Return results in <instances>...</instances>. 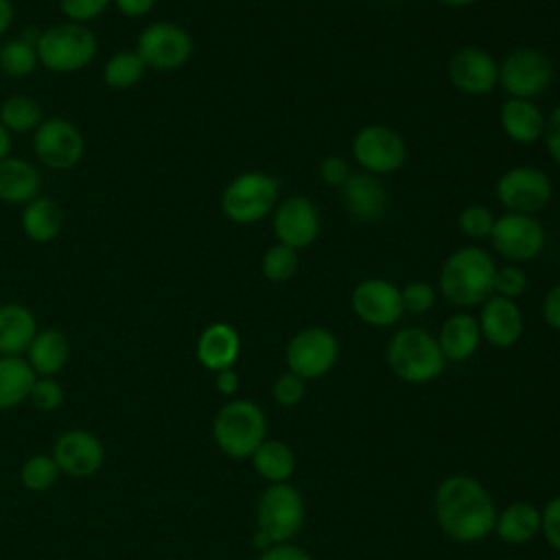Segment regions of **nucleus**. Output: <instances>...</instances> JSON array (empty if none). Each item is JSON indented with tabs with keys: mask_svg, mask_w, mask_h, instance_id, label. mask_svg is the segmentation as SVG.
Listing matches in <instances>:
<instances>
[{
	"mask_svg": "<svg viewBox=\"0 0 560 560\" xmlns=\"http://www.w3.org/2000/svg\"><path fill=\"white\" fill-rule=\"evenodd\" d=\"M252 464L265 481L284 483L295 470V455L287 442L265 438L260 446L252 453Z\"/></svg>",
	"mask_w": 560,
	"mask_h": 560,
	"instance_id": "30",
	"label": "nucleus"
},
{
	"mask_svg": "<svg viewBox=\"0 0 560 560\" xmlns=\"http://www.w3.org/2000/svg\"><path fill=\"white\" fill-rule=\"evenodd\" d=\"M497 217L492 214L490 208L481 206V203H470L466 206L459 214H457V228L464 236H468L470 241H483L490 238V232L494 228Z\"/></svg>",
	"mask_w": 560,
	"mask_h": 560,
	"instance_id": "36",
	"label": "nucleus"
},
{
	"mask_svg": "<svg viewBox=\"0 0 560 560\" xmlns=\"http://www.w3.org/2000/svg\"><path fill=\"white\" fill-rule=\"evenodd\" d=\"M133 50L144 61L147 70L171 72L184 68L190 61L195 44L182 24L160 20L142 28Z\"/></svg>",
	"mask_w": 560,
	"mask_h": 560,
	"instance_id": "7",
	"label": "nucleus"
},
{
	"mask_svg": "<svg viewBox=\"0 0 560 560\" xmlns=\"http://www.w3.org/2000/svg\"><path fill=\"white\" fill-rule=\"evenodd\" d=\"M481 337L494 348H510L523 335V313L516 306V300L501 295H490L479 311Z\"/></svg>",
	"mask_w": 560,
	"mask_h": 560,
	"instance_id": "20",
	"label": "nucleus"
},
{
	"mask_svg": "<svg viewBox=\"0 0 560 560\" xmlns=\"http://www.w3.org/2000/svg\"><path fill=\"white\" fill-rule=\"evenodd\" d=\"M352 2H354V0H352Z\"/></svg>",
	"mask_w": 560,
	"mask_h": 560,
	"instance_id": "52",
	"label": "nucleus"
},
{
	"mask_svg": "<svg viewBox=\"0 0 560 560\" xmlns=\"http://www.w3.org/2000/svg\"><path fill=\"white\" fill-rule=\"evenodd\" d=\"M438 343L446 361L462 363L468 361L479 343H481V328L475 315L470 313H453L446 317L438 332Z\"/></svg>",
	"mask_w": 560,
	"mask_h": 560,
	"instance_id": "24",
	"label": "nucleus"
},
{
	"mask_svg": "<svg viewBox=\"0 0 560 560\" xmlns=\"http://www.w3.org/2000/svg\"><path fill=\"white\" fill-rule=\"evenodd\" d=\"M527 289V276L518 265H505V267H497L494 273V295L508 298V300H516L525 293Z\"/></svg>",
	"mask_w": 560,
	"mask_h": 560,
	"instance_id": "39",
	"label": "nucleus"
},
{
	"mask_svg": "<svg viewBox=\"0 0 560 560\" xmlns=\"http://www.w3.org/2000/svg\"><path fill=\"white\" fill-rule=\"evenodd\" d=\"M258 560H313L304 549L291 545V542H278L269 549L260 551Z\"/></svg>",
	"mask_w": 560,
	"mask_h": 560,
	"instance_id": "45",
	"label": "nucleus"
},
{
	"mask_svg": "<svg viewBox=\"0 0 560 560\" xmlns=\"http://www.w3.org/2000/svg\"><path fill=\"white\" fill-rule=\"evenodd\" d=\"M319 179L330 188H341L352 175L350 164L341 155H328L319 162Z\"/></svg>",
	"mask_w": 560,
	"mask_h": 560,
	"instance_id": "42",
	"label": "nucleus"
},
{
	"mask_svg": "<svg viewBox=\"0 0 560 560\" xmlns=\"http://www.w3.org/2000/svg\"><path fill=\"white\" fill-rule=\"evenodd\" d=\"M212 438L219 451L228 457L247 459L267 438L265 411L247 398H234L217 411L212 420Z\"/></svg>",
	"mask_w": 560,
	"mask_h": 560,
	"instance_id": "5",
	"label": "nucleus"
},
{
	"mask_svg": "<svg viewBox=\"0 0 560 560\" xmlns=\"http://www.w3.org/2000/svg\"><path fill=\"white\" fill-rule=\"evenodd\" d=\"M385 359L389 370L405 383L420 385L438 378L446 365L438 339L420 328L407 326L392 335Z\"/></svg>",
	"mask_w": 560,
	"mask_h": 560,
	"instance_id": "3",
	"label": "nucleus"
},
{
	"mask_svg": "<svg viewBox=\"0 0 560 560\" xmlns=\"http://www.w3.org/2000/svg\"><path fill=\"white\" fill-rule=\"evenodd\" d=\"M350 151L361 171L370 175L396 173L407 160V144L402 136L389 125L372 122L357 129L350 142Z\"/></svg>",
	"mask_w": 560,
	"mask_h": 560,
	"instance_id": "10",
	"label": "nucleus"
},
{
	"mask_svg": "<svg viewBox=\"0 0 560 560\" xmlns=\"http://www.w3.org/2000/svg\"><path fill=\"white\" fill-rule=\"evenodd\" d=\"M61 13L70 22L88 24L105 13V9L112 4V0H57Z\"/></svg>",
	"mask_w": 560,
	"mask_h": 560,
	"instance_id": "41",
	"label": "nucleus"
},
{
	"mask_svg": "<svg viewBox=\"0 0 560 560\" xmlns=\"http://www.w3.org/2000/svg\"><path fill=\"white\" fill-rule=\"evenodd\" d=\"M13 18H15V9L11 0H0V37L11 28Z\"/></svg>",
	"mask_w": 560,
	"mask_h": 560,
	"instance_id": "49",
	"label": "nucleus"
},
{
	"mask_svg": "<svg viewBox=\"0 0 560 560\" xmlns=\"http://www.w3.org/2000/svg\"><path fill=\"white\" fill-rule=\"evenodd\" d=\"M551 59L534 46L514 48L499 61V85L512 98L534 101L551 85Z\"/></svg>",
	"mask_w": 560,
	"mask_h": 560,
	"instance_id": "9",
	"label": "nucleus"
},
{
	"mask_svg": "<svg viewBox=\"0 0 560 560\" xmlns=\"http://www.w3.org/2000/svg\"><path fill=\"white\" fill-rule=\"evenodd\" d=\"M494 532L508 545H525L540 532V512L527 501L510 503L497 514Z\"/></svg>",
	"mask_w": 560,
	"mask_h": 560,
	"instance_id": "28",
	"label": "nucleus"
},
{
	"mask_svg": "<svg viewBox=\"0 0 560 560\" xmlns=\"http://www.w3.org/2000/svg\"><path fill=\"white\" fill-rule=\"evenodd\" d=\"M540 532L545 540L560 551V497H553L547 501V505L540 512Z\"/></svg>",
	"mask_w": 560,
	"mask_h": 560,
	"instance_id": "43",
	"label": "nucleus"
},
{
	"mask_svg": "<svg viewBox=\"0 0 560 560\" xmlns=\"http://www.w3.org/2000/svg\"><path fill=\"white\" fill-rule=\"evenodd\" d=\"M545 114L529 98H512L508 96L499 112V125L503 133L516 144H532L542 138L545 131Z\"/></svg>",
	"mask_w": 560,
	"mask_h": 560,
	"instance_id": "23",
	"label": "nucleus"
},
{
	"mask_svg": "<svg viewBox=\"0 0 560 560\" xmlns=\"http://www.w3.org/2000/svg\"><path fill=\"white\" fill-rule=\"evenodd\" d=\"M195 354L197 361L210 372L234 368L241 354V337L232 324L212 322L197 337Z\"/></svg>",
	"mask_w": 560,
	"mask_h": 560,
	"instance_id": "21",
	"label": "nucleus"
},
{
	"mask_svg": "<svg viewBox=\"0 0 560 560\" xmlns=\"http://www.w3.org/2000/svg\"><path fill=\"white\" fill-rule=\"evenodd\" d=\"M271 228L278 243L291 249L308 247L322 230L319 208L304 195H289L276 203L271 212Z\"/></svg>",
	"mask_w": 560,
	"mask_h": 560,
	"instance_id": "15",
	"label": "nucleus"
},
{
	"mask_svg": "<svg viewBox=\"0 0 560 560\" xmlns=\"http://www.w3.org/2000/svg\"><path fill=\"white\" fill-rule=\"evenodd\" d=\"M497 262L492 254L477 245H464L442 262L438 287L455 306L483 304L494 293Z\"/></svg>",
	"mask_w": 560,
	"mask_h": 560,
	"instance_id": "2",
	"label": "nucleus"
},
{
	"mask_svg": "<svg viewBox=\"0 0 560 560\" xmlns=\"http://www.w3.org/2000/svg\"><path fill=\"white\" fill-rule=\"evenodd\" d=\"M438 4H444V7H451V9H462V7H470L475 4L477 0H435Z\"/></svg>",
	"mask_w": 560,
	"mask_h": 560,
	"instance_id": "51",
	"label": "nucleus"
},
{
	"mask_svg": "<svg viewBox=\"0 0 560 560\" xmlns=\"http://www.w3.org/2000/svg\"><path fill=\"white\" fill-rule=\"evenodd\" d=\"M24 354L37 376H57L70 361V339L59 328H42Z\"/></svg>",
	"mask_w": 560,
	"mask_h": 560,
	"instance_id": "26",
	"label": "nucleus"
},
{
	"mask_svg": "<svg viewBox=\"0 0 560 560\" xmlns=\"http://www.w3.org/2000/svg\"><path fill=\"white\" fill-rule=\"evenodd\" d=\"M39 66L37 50L22 37H13L0 44V72L9 79H26Z\"/></svg>",
	"mask_w": 560,
	"mask_h": 560,
	"instance_id": "33",
	"label": "nucleus"
},
{
	"mask_svg": "<svg viewBox=\"0 0 560 560\" xmlns=\"http://www.w3.org/2000/svg\"><path fill=\"white\" fill-rule=\"evenodd\" d=\"M346 212L359 223H376L387 214L389 195L376 175L365 171L352 173L339 188Z\"/></svg>",
	"mask_w": 560,
	"mask_h": 560,
	"instance_id": "19",
	"label": "nucleus"
},
{
	"mask_svg": "<svg viewBox=\"0 0 560 560\" xmlns=\"http://www.w3.org/2000/svg\"><path fill=\"white\" fill-rule=\"evenodd\" d=\"M488 241L501 258L518 265L540 256L547 243V234L534 214L505 212L497 217Z\"/></svg>",
	"mask_w": 560,
	"mask_h": 560,
	"instance_id": "13",
	"label": "nucleus"
},
{
	"mask_svg": "<svg viewBox=\"0 0 560 560\" xmlns=\"http://www.w3.org/2000/svg\"><path fill=\"white\" fill-rule=\"evenodd\" d=\"M61 475L72 479L94 477L105 464V446L101 438L88 429L61 431L50 451Z\"/></svg>",
	"mask_w": 560,
	"mask_h": 560,
	"instance_id": "17",
	"label": "nucleus"
},
{
	"mask_svg": "<svg viewBox=\"0 0 560 560\" xmlns=\"http://www.w3.org/2000/svg\"><path fill=\"white\" fill-rule=\"evenodd\" d=\"M35 313L20 302L0 304V354L22 357L37 335Z\"/></svg>",
	"mask_w": 560,
	"mask_h": 560,
	"instance_id": "25",
	"label": "nucleus"
},
{
	"mask_svg": "<svg viewBox=\"0 0 560 560\" xmlns=\"http://www.w3.org/2000/svg\"><path fill=\"white\" fill-rule=\"evenodd\" d=\"M35 50L39 66L57 74H70L88 68L94 61L98 39L88 24L66 20L42 28Z\"/></svg>",
	"mask_w": 560,
	"mask_h": 560,
	"instance_id": "4",
	"label": "nucleus"
},
{
	"mask_svg": "<svg viewBox=\"0 0 560 560\" xmlns=\"http://www.w3.org/2000/svg\"><path fill=\"white\" fill-rule=\"evenodd\" d=\"M13 149V133L0 122V160L9 158Z\"/></svg>",
	"mask_w": 560,
	"mask_h": 560,
	"instance_id": "50",
	"label": "nucleus"
},
{
	"mask_svg": "<svg viewBox=\"0 0 560 560\" xmlns=\"http://www.w3.org/2000/svg\"><path fill=\"white\" fill-rule=\"evenodd\" d=\"M542 319L549 328L560 332V282L551 287L542 300Z\"/></svg>",
	"mask_w": 560,
	"mask_h": 560,
	"instance_id": "46",
	"label": "nucleus"
},
{
	"mask_svg": "<svg viewBox=\"0 0 560 560\" xmlns=\"http://www.w3.org/2000/svg\"><path fill=\"white\" fill-rule=\"evenodd\" d=\"M278 201V177L265 171H245L225 184L219 206L228 221L236 225H252L269 217Z\"/></svg>",
	"mask_w": 560,
	"mask_h": 560,
	"instance_id": "6",
	"label": "nucleus"
},
{
	"mask_svg": "<svg viewBox=\"0 0 560 560\" xmlns=\"http://www.w3.org/2000/svg\"><path fill=\"white\" fill-rule=\"evenodd\" d=\"M59 477H61V470L50 453L31 455L20 468V481L31 492L50 490Z\"/></svg>",
	"mask_w": 560,
	"mask_h": 560,
	"instance_id": "34",
	"label": "nucleus"
},
{
	"mask_svg": "<svg viewBox=\"0 0 560 560\" xmlns=\"http://www.w3.org/2000/svg\"><path fill=\"white\" fill-rule=\"evenodd\" d=\"M435 518L455 542H479L494 532L497 508L470 475H451L435 490Z\"/></svg>",
	"mask_w": 560,
	"mask_h": 560,
	"instance_id": "1",
	"label": "nucleus"
},
{
	"mask_svg": "<svg viewBox=\"0 0 560 560\" xmlns=\"http://www.w3.org/2000/svg\"><path fill=\"white\" fill-rule=\"evenodd\" d=\"M63 398L66 392L55 376H37L28 394L31 405L39 411H57L63 405Z\"/></svg>",
	"mask_w": 560,
	"mask_h": 560,
	"instance_id": "37",
	"label": "nucleus"
},
{
	"mask_svg": "<svg viewBox=\"0 0 560 560\" xmlns=\"http://www.w3.org/2000/svg\"><path fill=\"white\" fill-rule=\"evenodd\" d=\"M33 151L39 164L50 171L74 168L85 153V138L81 129L68 118H44L33 131Z\"/></svg>",
	"mask_w": 560,
	"mask_h": 560,
	"instance_id": "12",
	"label": "nucleus"
},
{
	"mask_svg": "<svg viewBox=\"0 0 560 560\" xmlns=\"http://www.w3.org/2000/svg\"><path fill=\"white\" fill-rule=\"evenodd\" d=\"M44 120L39 101L28 94H9L0 105V122L11 133H33Z\"/></svg>",
	"mask_w": 560,
	"mask_h": 560,
	"instance_id": "31",
	"label": "nucleus"
},
{
	"mask_svg": "<svg viewBox=\"0 0 560 560\" xmlns=\"http://www.w3.org/2000/svg\"><path fill=\"white\" fill-rule=\"evenodd\" d=\"M238 385H241V378H238V372L234 368H225V370L214 372V387L221 396H234L238 392Z\"/></svg>",
	"mask_w": 560,
	"mask_h": 560,
	"instance_id": "48",
	"label": "nucleus"
},
{
	"mask_svg": "<svg viewBox=\"0 0 560 560\" xmlns=\"http://www.w3.org/2000/svg\"><path fill=\"white\" fill-rule=\"evenodd\" d=\"M37 374L24 357L0 354V411L15 409L28 400Z\"/></svg>",
	"mask_w": 560,
	"mask_h": 560,
	"instance_id": "29",
	"label": "nucleus"
},
{
	"mask_svg": "<svg viewBox=\"0 0 560 560\" xmlns=\"http://www.w3.org/2000/svg\"><path fill=\"white\" fill-rule=\"evenodd\" d=\"M158 0H112V4L125 15V18H144L155 9Z\"/></svg>",
	"mask_w": 560,
	"mask_h": 560,
	"instance_id": "47",
	"label": "nucleus"
},
{
	"mask_svg": "<svg viewBox=\"0 0 560 560\" xmlns=\"http://www.w3.org/2000/svg\"><path fill=\"white\" fill-rule=\"evenodd\" d=\"M37 166L24 158L9 155L0 160V201L7 206H26L42 192Z\"/></svg>",
	"mask_w": 560,
	"mask_h": 560,
	"instance_id": "22",
	"label": "nucleus"
},
{
	"mask_svg": "<svg viewBox=\"0 0 560 560\" xmlns=\"http://www.w3.org/2000/svg\"><path fill=\"white\" fill-rule=\"evenodd\" d=\"M542 140L549 158L560 166V105H556L551 114L545 118Z\"/></svg>",
	"mask_w": 560,
	"mask_h": 560,
	"instance_id": "44",
	"label": "nucleus"
},
{
	"mask_svg": "<svg viewBox=\"0 0 560 560\" xmlns=\"http://www.w3.org/2000/svg\"><path fill=\"white\" fill-rule=\"evenodd\" d=\"M446 74L462 94L486 96L499 85V61L479 46H462L451 55Z\"/></svg>",
	"mask_w": 560,
	"mask_h": 560,
	"instance_id": "18",
	"label": "nucleus"
},
{
	"mask_svg": "<svg viewBox=\"0 0 560 560\" xmlns=\"http://www.w3.org/2000/svg\"><path fill=\"white\" fill-rule=\"evenodd\" d=\"M339 359V341L332 330L324 326H306L298 330L284 350L289 372L304 381L328 374Z\"/></svg>",
	"mask_w": 560,
	"mask_h": 560,
	"instance_id": "11",
	"label": "nucleus"
},
{
	"mask_svg": "<svg viewBox=\"0 0 560 560\" xmlns=\"http://www.w3.org/2000/svg\"><path fill=\"white\" fill-rule=\"evenodd\" d=\"M304 499L289 481L269 483L258 499V532L267 534L273 545L293 540L304 525Z\"/></svg>",
	"mask_w": 560,
	"mask_h": 560,
	"instance_id": "8",
	"label": "nucleus"
},
{
	"mask_svg": "<svg viewBox=\"0 0 560 560\" xmlns=\"http://www.w3.org/2000/svg\"><path fill=\"white\" fill-rule=\"evenodd\" d=\"M144 72L147 66L136 50H118L105 61L103 81L112 90H129L142 81Z\"/></svg>",
	"mask_w": 560,
	"mask_h": 560,
	"instance_id": "32",
	"label": "nucleus"
},
{
	"mask_svg": "<svg viewBox=\"0 0 560 560\" xmlns=\"http://www.w3.org/2000/svg\"><path fill=\"white\" fill-rule=\"evenodd\" d=\"M300 265L298 249H291L282 243H276L265 249L260 258V271L269 282H287L295 276Z\"/></svg>",
	"mask_w": 560,
	"mask_h": 560,
	"instance_id": "35",
	"label": "nucleus"
},
{
	"mask_svg": "<svg viewBox=\"0 0 560 560\" xmlns=\"http://www.w3.org/2000/svg\"><path fill=\"white\" fill-rule=\"evenodd\" d=\"M350 308L363 324L376 328L394 326L405 315L400 287L385 278H365L357 282L350 293Z\"/></svg>",
	"mask_w": 560,
	"mask_h": 560,
	"instance_id": "16",
	"label": "nucleus"
},
{
	"mask_svg": "<svg viewBox=\"0 0 560 560\" xmlns=\"http://www.w3.org/2000/svg\"><path fill=\"white\" fill-rule=\"evenodd\" d=\"M273 400L280 407H295L298 402H302L304 394H306V381L293 372H284L276 378L273 383Z\"/></svg>",
	"mask_w": 560,
	"mask_h": 560,
	"instance_id": "40",
	"label": "nucleus"
},
{
	"mask_svg": "<svg viewBox=\"0 0 560 560\" xmlns=\"http://www.w3.org/2000/svg\"><path fill=\"white\" fill-rule=\"evenodd\" d=\"M22 232L33 243H50L63 230V210L61 206L46 195L35 197L26 206H22Z\"/></svg>",
	"mask_w": 560,
	"mask_h": 560,
	"instance_id": "27",
	"label": "nucleus"
},
{
	"mask_svg": "<svg viewBox=\"0 0 560 560\" xmlns=\"http://www.w3.org/2000/svg\"><path fill=\"white\" fill-rule=\"evenodd\" d=\"M405 313L424 315L435 306V289L424 280H413L400 289Z\"/></svg>",
	"mask_w": 560,
	"mask_h": 560,
	"instance_id": "38",
	"label": "nucleus"
},
{
	"mask_svg": "<svg viewBox=\"0 0 560 560\" xmlns=\"http://www.w3.org/2000/svg\"><path fill=\"white\" fill-rule=\"evenodd\" d=\"M494 192L508 212L536 214L551 201L553 186L545 171L529 164H518L501 173Z\"/></svg>",
	"mask_w": 560,
	"mask_h": 560,
	"instance_id": "14",
	"label": "nucleus"
}]
</instances>
